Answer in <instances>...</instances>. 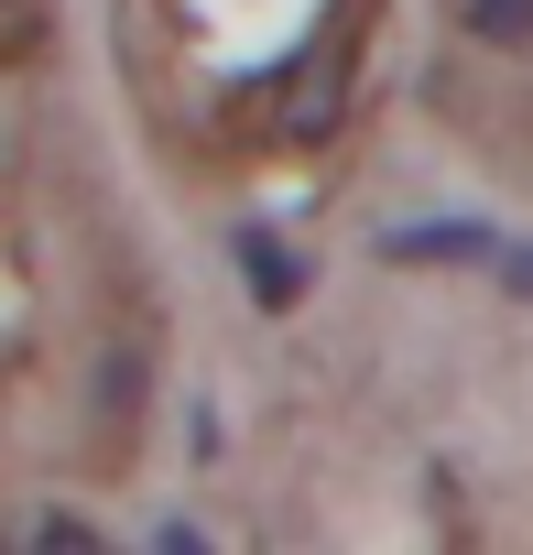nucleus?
<instances>
[{"mask_svg":"<svg viewBox=\"0 0 533 555\" xmlns=\"http://www.w3.org/2000/svg\"><path fill=\"white\" fill-rule=\"evenodd\" d=\"M392 261H500V240L479 218H425V229H392Z\"/></svg>","mask_w":533,"mask_h":555,"instance_id":"obj_1","label":"nucleus"},{"mask_svg":"<svg viewBox=\"0 0 533 555\" xmlns=\"http://www.w3.org/2000/svg\"><path fill=\"white\" fill-rule=\"evenodd\" d=\"M457 34L490 55H533V0H457Z\"/></svg>","mask_w":533,"mask_h":555,"instance_id":"obj_2","label":"nucleus"},{"mask_svg":"<svg viewBox=\"0 0 533 555\" xmlns=\"http://www.w3.org/2000/svg\"><path fill=\"white\" fill-rule=\"evenodd\" d=\"M239 272H250V295H261V306H295V295H306V261H295L284 240H261V229L239 240Z\"/></svg>","mask_w":533,"mask_h":555,"instance_id":"obj_3","label":"nucleus"},{"mask_svg":"<svg viewBox=\"0 0 533 555\" xmlns=\"http://www.w3.org/2000/svg\"><path fill=\"white\" fill-rule=\"evenodd\" d=\"M500 272H511V295H533V250H511V261H500Z\"/></svg>","mask_w":533,"mask_h":555,"instance_id":"obj_4","label":"nucleus"}]
</instances>
